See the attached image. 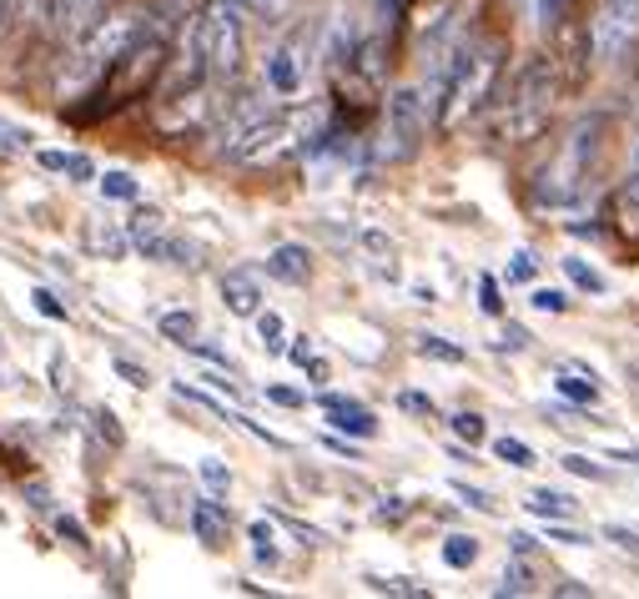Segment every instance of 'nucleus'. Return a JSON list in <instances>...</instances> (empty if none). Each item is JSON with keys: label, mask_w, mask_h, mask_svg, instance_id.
<instances>
[{"label": "nucleus", "mask_w": 639, "mask_h": 599, "mask_svg": "<svg viewBox=\"0 0 639 599\" xmlns=\"http://www.w3.org/2000/svg\"><path fill=\"white\" fill-rule=\"evenodd\" d=\"M599 136H605V116L579 121V126L564 136L559 156H554L539 176V202H554V207H559V202H569V196L589 182V162H595V152H599Z\"/></svg>", "instance_id": "nucleus-5"}, {"label": "nucleus", "mask_w": 639, "mask_h": 599, "mask_svg": "<svg viewBox=\"0 0 639 599\" xmlns=\"http://www.w3.org/2000/svg\"><path fill=\"white\" fill-rule=\"evenodd\" d=\"M162 232H166V217H162L156 207H136V212H131V222H126V242H131L136 252L146 247V242H156Z\"/></svg>", "instance_id": "nucleus-19"}, {"label": "nucleus", "mask_w": 639, "mask_h": 599, "mask_svg": "<svg viewBox=\"0 0 639 599\" xmlns=\"http://www.w3.org/2000/svg\"><path fill=\"white\" fill-rule=\"evenodd\" d=\"M21 6H26V11H31V6H36V0H21Z\"/></svg>", "instance_id": "nucleus-55"}, {"label": "nucleus", "mask_w": 639, "mask_h": 599, "mask_svg": "<svg viewBox=\"0 0 639 599\" xmlns=\"http://www.w3.org/2000/svg\"><path fill=\"white\" fill-rule=\"evenodd\" d=\"M529 514H534V519H569V514H575V499L559 494V489H534L529 494Z\"/></svg>", "instance_id": "nucleus-20"}, {"label": "nucleus", "mask_w": 639, "mask_h": 599, "mask_svg": "<svg viewBox=\"0 0 639 599\" xmlns=\"http://www.w3.org/2000/svg\"><path fill=\"white\" fill-rule=\"evenodd\" d=\"M504 277H509V287H514V283H534V277H539V257H534L529 247H519V252L509 257V273H504Z\"/></svg>", "instance_id": "nucleus-30"}, {"label": "nucleus", "mask_w": 639, "mask_h": 599, "mask_svg": "<svg viewBox=\"0 0 639 599\" xmlns=\"http://www.w3.org/2000/svg\"><path fill=\"white\" fill-rule=\"evenodd\" d=\"M91 247H97V252H111V257H121V252L131 247V242H126V227H121V232H101V227H91Z\"/></svg>", "instance_id": "nucleus-34"}, {"label": "nucleus", "mask_w": 639, "mask_h": 599, "mask_svg": "<svg viewBox=\"0 0 639 599\" xmlns=\"http://www.w3.org/2000/svg\"><path fill=\"white\" fill-rule=\"evenodd\" d=\"M136 35H146V11H116V6H111V11L101 16L91 31L77 35V51H71V65H65L71 87L101 77V71H106V65L116 61V55L126 51Z\"/></svg>", "instance_id": "nucleus-4"}, {"label": "nucleus", "mask_w": 639, "mask_h": 599, "mask_svg": "<svg viewBox=\"0 0 639 599\" xmlns=\"http://www.w3.org/2000/svg\"><path fill=\"white\" fill-rule=\"evenodd\" d=\"M609 458H619V464H639V448H609Z\"/></svg>", "instance_id": "nucleus-54"}, {"label": "nucleus", "mask_w": 639, "mask_h": 599, "mask_svg": "<svg viewBox=\"0 0 639 599\" xmlns=\"http://www.w3.org/2000/svg\"><path fill=\"white\" fill-rule=\"evenodd\" d=\"M554 393H559L564 404H579V408H595L599 404V378L589 368H564L554 378Z\"/></svg>", "instance_id": "nucleus-17"}, {"label": "nucleus", "mask_w": 639, "mask_h": 599, "mask_svg": "<svg viewBox=\"0 0 639 599\" xmlns=\"http://www.w3.org/2000/svg\"><path fill=\"white\" fill-rule=\"evenodd\" d=\"M55 529H61L65 539H77V545H87V529H81L77 519H55Z\"/></svg>", "instance_id": "nucleus-50"}, {"label": "nucleus", "mask_w": 639, "mask_h": 599, "mask_svg": "<svg viewBox=\"0 0 639 599\" xmlns=\"http://www.w3.org/2000/svg\"><path fill=\"white\" fill-rule=\"evenodd\" d=\"M625 202H635V207H639V166H635V176L625 182Z\"/></svg>", "instance_id": "nucleus-53"}, {"label": "nucleus", "mask_w": 639, "mask_h": 599, "mask_svg": "<svg viewBox=\"0 0 639 599\" xmlns=\"http://www.w3.org/2000/svg\"><path fill=\"white\" fill-rule=\"evenodd\" d=\"M166 97L172 91H186V87H202L206 81V26H202V11L186 16L182 26V41H176V51L166 55Z\"/></svg>", "instance_id": "nucleus-10"}, {"label": "nucleus", "mask_w": 639, "mask_h": 599, "mask_svg": "<svg viewBox=\"0 0 639 599\" xmlns=\"http://www.w3.org/2000/svg\"><path fill=\"white\" fill-rule=\"evenodd\" d=\"M31 303H36V313H41V317H55V323H65V307L55 303V293H45V287H36V293H31Z\"/></svg>", "instance_id": "nucleus-41"}, {"label": "nucleus", "mask_w": 639, "mask_h": 599, "mask_svg": "<svg viewBox=\"0 0 639 599\" xmlns=\"http://www.w3.org/2000/svg\"><path fill=\"white\" fill-rule=\"evenodd\" d=\"M504 61H509V41H504V35H484V41L458 45L444 71V91H438V101H434L438 136L464 131L468 121L494 101V91H499V81H504Z\"/></svg>", "instance_id": "nucleus-1"}, {"label": "nucleus", "mask_w": 639, "mask_h": 599, "mask_svg": "<svg viewBox=\"0 0 639 599\" xmlns=\"http://www.w3.org/2000/svg\"><path fill=\"white\" fill-rule=\"evenodd\" d=\"M317 404L327 408V424H333V434H347V438H373V434H378V418H373L368 408L358 404V398H343V393H323Z\"/></svg>", "instance_id": "nucleus-13"}, {"label": "nucleus", "mask_w": 639, "mask_h": 599, "mask_svg": "<svg viewBox=\"0 0 639 599\" xmlns=\"http://www.w3.org/2000/svg\"><path fill=\"white\" fill-rule=\"evenodd\" d=\"M202 484H212V489H217V494L232 484V474L222 469V458H202Z\"/></svg>", "instance_id": "nucleus-42"}, {"label": "nucleus", "mask_w": 639, "mask_h": 599, "mask_svg": "<svg viewBox=\"0 0 639 599\" xmlns=\"http://www.w3.org/2000/svg\"><path fill=\"white\" fill-rule=\"evenodd\" d=\"M227 529H232V519H227V509H222L217 499H196L192 504V535L202 539L206 549L227 545Z\"/></svg>", "instance_id": "nucleus-15"}, {"label": "nucleus", "mask_w": 639, "mask_h": 599, "mask_svg": "<svg viewBox=\"0 0 639 599\" xmlns=\"http://www.w3.org/2000/svg\"><path fill=\"white\" fill-rule=\"evenodd\" d=\"M398 404L408 408V414H434V398H423V393H403Z\"/></svg>", "instance_id": "nucleus-48"}, {"label": "nucleus", "mask_w": 639, "mask_h": 599, "mask_svg": "<svg viewBox=\"0 0 639 599\" xmlns=\"http://www.w3.org/2000/svg\"><path fill=\"white\" fill-rule=\"evenodd\" d=\"M41 166L45 172H65V152H41Z\"/></svg>", "instance_id": "nucleus-52"}, {"label": "nucleus", "mask_w": 639, "mask_h": 599, "mask_svg": "<svg viewBox=\"0 0 639 599\" xmlns=\"http://www.w3.org/2000/svg\"><path fill=\"white\" fill-rule=\"evenodd\" d=\"M494 454L504 458V464H509V469H534V448L524 444V438H494Z\"/></svg>", "instance_id": "nucleus-26"}, {"label": "nucleus", "mask_w": 639, "mask_h": 599, "mask_svg": "<svg viewBox=\"0 0 639 599\" xmlns=\"http://www.w3.org/2000/svg\"><path fill=\"white\" fill-rule=\"evenodd\" d=\"M267 398H272V404H282V408H303V393H297V388H277V383H267Z\"/></svg>", "instance_id": "nucleus-45"}, {"label": "nucleus", "mask_w": 639, "mask_h": 599, "mask_svg": "<svg viewBox=\"0 0 639 599\" xmlns=\"http://www.w3.org/2000/svg\"><path fill=\"white\" fill-rule=\"evenodd\" d=\"M0 353H6V348H0Z\"/></svg>", "instance_id": "nucleus-57"}, {"label": "nucleus", "mask_w": 639, "mask_h": 599, "mask_svg": "<svg viewBox=\"0 0 639 599\" xmlns=\"http://www.w3.org/2000/svg\"><path fill=\"white\" fill-rule=\"evenodd\" d=\"M252 545H257V549H252V555H257V565H277V545H272V529H267V524H252Z\"/></svg>", "instance_id": "nucleus-33"}, {"label": "nucleus", "mask_w": 639, "mask_h": 599, "mask_svg": "<svg viewBox=\"0 0 639 599\" xmlns=\"http://www.w3.org/2000/svg\"><path fill=\"white\" fill-rule=\"evenodd\" d=\"M166 55H172L166 35H136V41H131L126 51L101 71L97 91H91V106H77V111H71V121H101V116H111V111L141 101L156 81H162Z\"/></svg>", "instance_id": "nucleus-2"}, {"label": "nucleus", "mask_w": 639, "mask_h": 599, "mask_svg": "<svg viewBox=\"0 0 639 599\" xmlns=\"http://www.w3.org/2000/svg\"><path fill=\"white\" fill-rule=\"evenodd\" d=\"M428 101L418 87H398L383 101V136H378V156L383 162H408L418 156L423 136H428Z\"/></svg>", "instance_id": "nucleus-7"}, {"label": "nucleus", "mask_w": 639, "mask_h": 599, "mask_svg": "<svg viewBox=\"0 0 639 599\" xmlns=\"http://www.w3.org/2000/svg\"><path fill=\"white\" fill-rule=\"evenodd\" d=\"M97 424H101V438H106L111 448H121V444H126V438H121V428H116V414H111V408H101V414H97Z\"/></svg>", "instance_id": "nucleus-43"}, {"label": "nucleus", "mask_w": 639, "mask_h": 599, "mask_svg": "<svg viewBox=\"0 0 639 599\" xmlns=\"http://www.w3.org/2000/svg\"><path fill=\"white\" fill-rule=\"evenodd\" d=\"M534 307H539V313H569V293H559V287H534Z\"/></svg>", "instance_id": "nucleus-35"}, {"label": "nucleus", "mask_w": 639, "mask_h": 599, "mask_svg": "<svg viewBox=\"0 0 639 599\" xmlns=\"http://www.w3.org/2000/svg\"><path fill=\"white\" fill-rule=\"evenodd\" d=\"M605 539H615L619 549H635V555H639V535H635V529H625V524H609Z\"/></svg>", "instance_id": "nucleus-44"}, {"label": "nucleus", "mask_w": 639, "mask_h": 599, "mask_svg": "<svg viewBox=\"0 0 639 599\" xmlns=\"http://www.w3.org/2000/svg\"><path fill=\"white\" fill-rule=\"evenodd\" d=\"M589 26V61L615 71L639 45V0H599Z\"/></svg>", "instance_id": "nucleus-8"}, {"label": "nucleus", "mask_w": 639, "mask_h": 599, "mask_svg": "<svg viewBox=\"0 0 639 599\" xmlns=\"http://www.w3.org/2000/svg\"><path fill=\"white\" fill-rule=\"evenodd\" d=\"M559 464H564L569 474H579V479H595V484H605V479H609V469H605V464H595L589 454H564Z\"/></svg>", "instance_id": "nucleus-31"}, {"label": "nucleus", "mask_w": 639, "mask_h": 599, "mask_svg": "<svg viewBox=\"0 0 639 599\" xmlns=\"http://www.w3.org/2000/svg\"><path fill=\"white\" fill-rule=\"evenodd\" d=\"M454 434L464 438L468 448H474V444H484V438H488V424H484V414H454Z\"/></svg>", "instance_id": "nucleus-32"}, {"label": "nucleus", "mask_w": 639, "mask_h": 599, "mask_svg": "<svg viewBox=\"0 0 639 599\" xmlns=\"http://www.w3.org/2000/svg\"><path fill=\"white\" fill-rule=\"evenodd\" d=\"M156 327H162V338L176 343V348H186V343L196 338V313H186V307H176V313H162L156 317Z\"/></svg>", "instance_id": "nucleus-21"}, {"label": "nucleus", "mask_w": 639, "mask_h": 599, "mask_svg": "<svg viewBox=\"0 0 639 599\" xmlns=\"http://www.w3.org/2000/svg\"><path fill=\"white\" fill-rule=\"evenodd\" d=\"M267 273L287 287H307L313 283V252L303 242H282V247L267 252Z\"/></svg>", "instance_id": "nucleus-14"}, {"label": "nucleus", "mask_w": 639, "mask_h": 599, "mask_svg": "<svg viewBox=\"0 0 639 599\" xmlns=\"http://www.w3.org/2000/svg\"><path fill=\"white\" fill-rule=\"evenodd\" d=\"M65 172L77 176V182H91V176H97V162H91V156H65Z\"/></svg>", "instance_id": "nucleus-46"}, {"label": "nucleus", "mask_w": 639, "mask_h": 599, "mask_svg": "<svg viewBox=\"0 0 639 599\" xmlns=\"http://www.w3.org/2000/svg\"><path fill=\"white\" fill-rule=\"evenodd\" d=\"M478 555H484V549H478L474 535H448V539H444V565H448V569H474Z\"/></svg>", "instance_id": "nucleus-22"}, {"label": "nucleus", "mask_w": 639, "mask_h": 599, "mask_svg": "<svg viewBox=\"0 0 639 599\" xmlns=\"http://www.w3.org/2000/svg\"><path fill=\"white\" fill-rule=\"evenodd\" d=\"M504 348H514V353H519V348H529V333H524V327H504Z\"/></svg>", "instance_id": "nucleus-49"}, {"label": "nucleus", "mask_w": 639, "mask_h": 599, "mask_svg": "<svg viewBox=\"0 0 639 599\" xmlns=\"http://www.w3.org/2000/svg\"><path fill=\"white\" fill-rule=\"evenodd\" d=\"M317 71V21H297L277 35V45L262 61V81H267L272 97H297L307 91Z\"/></svg>", "instance_id": "nucleus-6"}, {"label": "nucleus", "mask_w": 639, "mask_h": 599, "mask_svg": "<svg viewBox=\"0 0 639 599\" xmlns=\"http://www.w3.org/2000/svg\"><path fill=\"white\" fill-rule=\"evenodd\" d=\"M217 116H222L217 91L186 87V91H172V97H166V106H162V116H156V126H162L166 136H186V131H206Z\"/></svg>", "instance_id": "nucleus-11"}, {"label": "nucleus", "mask_w": 639, "mask_h": 599, "mask_svg": "<svg viewBox=\"0 0 639 599\" xmlns=\"http://www.w3.org/2000/svg\"><path fill=\"white\" fill-rule=\"evenodd\" d=\"M454 494L468 504V509H478V514H494V499H488L484 489H474V484H464V479H454Z\"/></svg>", "instance_id": "nucleus-37"}, {"label": "nucleus", "mask_w": 639, "mask_h": 599, "mask_svg": "<svg viewBox=\"0 0 639 599\" xmlns=\"http://www.w3.org/2000/svg\"><path fill=\"white\" fill-rule=\"evenodd\" d=\"M257 338L267 353H282L287 348V323H282L277 313H257Z\"/></svg>", "instance_id": "nucleus-27"}, {"label": "nucleus", "mask_w": 639, "mask_h": 599, "mask_svg": "<svg viewBox=\"0 0 639 599\" xmlns=\"http://www.w3.org/2000/svg\"><path fill=\"white\" fill-rule=\"evenodd\" d=\"M514 6H519V16L529 26H539V0H514Z\"/></svg>", "instance_id": "nucleus-51"}, {"label": "nucleus", "mask_w": 639, "mask_h": 599, "mask_svg": "<svg viewBox=\"0 0 639 599\" xmlns=\"http://www.w3.org/2000/svg\"><path fill=\"white\" fill-rule=\"evenodd\" d=\"M111 6H116V0H51V6H45V26H51L61 41H77L81 31H91V26L111 11Z\"/></svg>", "instance_id": "nucleus-12"}, {"label": "nucleus", "mask_w": 639, "mask_h": 599, "mask_svg": "<svg viewBox=\"0 0 639 599\" xmlns=\"http://www.w3.org/2000/svg\"><path fill=\"white\" fill-rule=\"evenodd\" d=\"M111 368H116V378H126L131 388H152V373L141 368V363H131V358H111Z\"/></svg>", "instance_id": "nucleus-36"}, {"label": "nucleus", "mask_w": 639, "mask_h": 599, "mask_svg": "<svg viewBox=\"0 0 639 599\" xmlns=\"http://www.w3.org/2000/svg\"><path fill=\"white\" fill-rule=\"evenodd\" d=\"M232 6L242 11V21H247V16L252 21H277V16L287 11V0H232Z\"/></svg>", "instance_id": "nucleus-29"}, {"label": "nucleus", "mask_w": 639, "mask_h": 599, "mask_svg": "<svg viewBox=\"0 0 639 599\" xmlns=\"http://www.w3.org/2000/svg\"><path fill=\"white\" fill-rule=\"evenodd\" d=\"M31 146V131L11 126V121H0V152H26Z\"/></svg>", "instance_id": "nucleus-38"}, {"label": "nucleus", "mask_w": 639, "mask_h": 599, "mask_svg": "<svg viewBox=\"0 0 639 599\" xmlns=\"http://www.w3.org/2000/svg\"><path fill=\"white\" fill-rule=\"evenodd\" d=\"M559 87H564L559 61H554V55H529L509 87V101H504V126H499L504 142L524 146V142H534V136H544L554 106H559Z\"/></svg>", "instance_id": "nucleus-3"}, {"label": "nucleus", "mask_w": 639, "mask_h": 599, "mask_svg": "<svg viewBox=\"0 0 639 599\" xmlns=\"http://www.w3.org/2000/svg\"><path fill=\"white\" fill-rule=\"evenodd\" d=\"M529 589H534V565H529V555H519V549H514L509 569H504L499 595H529Z\"/></svg>", "instance_id": "nucleus-23"}, {"label": "nucleus", "mask_w": 639, "mask_h": 599, "mask_svg": "<svg viewBox=\"0 0 639 599\" xmlns=\"http://www.w3.org/2000/svg\"><path fill=\"white\" fill-rule=\"evenodd\" d=\"M141 257H152V262H172V267H196V262H202V252H196V242L162 232L156 242H146V247H141Z\"/></svg>", "instance_id": "nucleus-18"}, {"label": "nucleus", "mask_w": 639, "mask_h": 599, "mask_svg": "<svg viewBox=\"0 0 639 599\" xmlns=\"http://www.w3.org/2000/svg\"><path fill=\"white\" fill-rule=\"evenodd\" d=\"M564 273H569V283L585 287V293H609V277L599 273V267H589L585 257H569L564 262Z\"/></svg>", "instance_id": "nucleus-24"}, {"label": "nucleus", "mask_w": 639, "mask_h": 599, "mask_svg": "<svg viewBox=\"0 0 639 599\" xmlns=\"http://www.w3.org/2000/svg\"><path fill=\"white\" fill-rule=\"evenodd\" d=\"M478 297H484L478 307H484L488 317H499V313H504V303H499V283H494V277H478Z\"/></svg>", "instance_id": "nucleus-40"}, {"label": "nucleus", "mask_w": 639, "mask_h": 599, "mask_svg": "<svg viewBox=\"0 0 639 599\" xmlns=\"http://www.w3.org/2000/svg\"><path fill=\"white\" fill-rule=\"evenodd\" d=\"M544 535H549V545H589L585 535H575V529L559 519H544Z\"/></svg>", "instance_id": "nucleus-39"}, {"label": "nucleus", "mask_w": 639, "mask_h": 599, "mask_svg": "<svg viewBox=\"0 0 639 599\" xmlns=\"http://www.w3.org/2000/svg\"><path fill=\"white\" fill-rule=\"evenodd\" d=\"M282 353H287L297 368H307V358H313V338H293V348H282Z\"/></svg>", "instance_id": "nucleus-47"}, {"label": "nucleus", "mask_w": 639, "mask_h": 599, "mask_svg": "<svg viewBox=\"0 0 639 599\" xmlns=\"http://www.w3.org/2000/svg\"><path fill=\"white\" fill-rule=\"evenodd\" d=\"M202 26H206V77L232 81L242 71V11L232 0H206L202 6Z\"/></svg>", "instance_id": "nucleus-9"}, {"label": "nucleus", "mask_w": 639, "mask_h": 599, "mask_svg": "<svg viewBox=\"0 0 639 599\" xmlns=\"http://www.w3.org/2000/svg\"><path fill=\"white\" fill-rule=\"evenodd\" d=\"M222 303H227V313L237 317H257L262 313V287L252 273H227L222 277Z\"/></svg>", "instance_id": "nucleus-16"}, {"label": "nucleus", "mask_w": 639, "mask_h": 599, "mask_svg": "<svg viewBox=\"0 0 639 599\" xmlns=\"http://www.w3.org/2000/svg\"><path fill=\"white\" fill-rule=\"evenodd\" d=\"M635 166H639V146H635Z\"/></svg>", "instance_id": "nucleus-56"}, {"label": "nucleus", "mask_w": 639, "mask_h": 599, "mask_svg": "<svg viewBox=\"0 0 639 599\" xmlns=\"http://www.w3.org/2000/svg\"><path fill=\"white\" fill-rule=\"evenodd\" d=\"M101 196H106V202H136V176H131V172H106V176H101Z\"/></svg>", "instance_id": "nucleus-28"}, {"label": "nucleus", "mask_w": 639, "mask_h": 599, "mask_svg": "<svg viewBox=\"0 0 639 599\" xmlns=\"http://www.w3.org/2000/svg\"><path fill=\"white\" fill-rule=\"evenodd\" d=\"M418 353L423 358H434V363H468V353L458 348V343L438 338V333H418Z\"/></svg>", "instance_id": "nucleus-25"}]
</instances>
